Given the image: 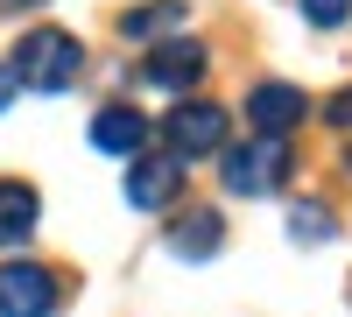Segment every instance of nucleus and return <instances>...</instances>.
Masks as SVG:
<instances>
[{"instance_id":"nucleus-10","label":"nucleus","mask_w":352,"mask_h":317,"mask_svg":"<svg viewBox=\"0 0 352 317\" xmlns=\"http://www.w3.org/2000/svg\"><path fill=\"white\" fill-rule=\"evenodd\" d=\"M36 219H43L36 190L28 184H0V247H21L28 233H36Z\"/></svg>"},{"instance_id":"nucleus-12","label":"nucleus","mask_w":352,"mask_h":317,"mask_svg":"<svg viewBox=\"0 0 352 317\" xmlns=\"http://www.w3.org/2000/svg\"><path fill=\"white\" fill-rule=\"evenodd\" d=\"M289 233L317 247V240H331L338 226H331V212H324V205H296V212H289Z\"/></svg>"},{"instance_id":"nucleus-13","label":"nucleus","mask_w":352,"mask_h":317,"mask_svg":"<svg viewBox=\"0 0 352 317\" xmlns=\"http://www.w3.org/2000/svg\"><path fill=\"white\" fill-rule=\"evenodd\" d=\"M352 14V0H303V21H317V28H338Z\"/></svg>"},{"instance_id":"nucleus-17","label":"nucleus","mask_w":352,"mask_h":317,"mask_svg":"<svg viewBox=\"0 0 352 317\" xmlns=\"http://www.w3.org/2000/svg\"><path fill=\"white\" fill-rule=\"evenodd\" d=\"M345 162H352V155H345Z\"/></svg>"},{"instance_id":"nucleus-5","label":"nucleus","mask_w":352,"mask_h":317,"mask_svg":"<svg viewBox=\"0 0 352 317\" xmlns=\"http://www.w3.org/2000/svg\"><path fill=\"white\" fill-rule=\"evenodd\" d=\"M176 190H184V162H176V155H134V169H127V205L162 212Z\"/></svg>"},{"instance_id":"nucleus-2","label":"nucleus","mask_w":352,"mask_h":317,"mask_svg":"<svg viewBox=\"0 0 352 317\" xmlns=\"http://www.w3.org/2000/svg\"><path fill=\"white\" fill-rule=\"evenodd\" d=\"M219 177H226L232 197H268V190H282L289 184V141L261 134V141H247V149H226Z\"/></svg>"},{"instance_id":"nucleus-9","label":"nucleus","mask_w":352,"mask_h":317,"mask_svg":"<svg viewBox=\"0 0 352 317\" xmlns=\"http://www.w3.org/2000/svg\"><path fill=\"white\" fill-rule=\"evenodd\" d=\"M219 240H226V219L219 212H184L169 226V254H184V261H204V254H219Z\"/></svg>"},{"instance_id":"nucleus-7","label":"nucleus","mask_w":352,"mask_h":317,"mask_svg":"<svg viewBox=\"0 0 352 317\" xmlns=\"http://www.w3.org/2000/svg\"><path fill=\"white\" fill-rule=\"evenodd\" d=\"M303 106H310V99L296 92V85H254V92H247V120H254L261 134H275V141H282L289 127L303 120Z\"/></svg>"},{"instance_id":"nucleus-11","label":"nucleus","mask_w":352,"mask_h":317,"mask_svg":"<svg viewBox=\"0 0 352 317\" xmlns=\"http://www.w3.org/2000/svg\"><path fill=\"white\" fill-rule=\"evenodd\" d=\"M176 21H184V0H155V8H127V14H120V28H127L134 43H148V36H169Z\"/></svg>"},{"instance_id":"nucleus-15","label":"nucleus","mask_w":352,"mask_h":317,"mask_svg":"<svg viewBox=\"0 0 352 317\" xmlns=\"http://www.w3.org/2000/svg\"><path fill=\"white\" fill-rule=\"evenodd\" d=\"M8 99H14V71L0 64V113H8Z\"/></svg>"},{"instance_id":"nucleus-16","label":"nucleus","mask_w":352,"mask_h":317,"mask_svg":"<svg viewBox=\"0 0 352 317\" xmlns=\"http://www.w3.org/2000/svg\"><path fill=\"white\" fill-rule=\"evenodd\" d=\"M14 8H36V0H14Z\"/></svg>"},{"instance_id":"nucleus-4","label":"nucleus","mask_w":352,"mask_h":317,"mask_svg":"<svg viewBox=\"0 0 352 317\" xmlns=\"http://www.w3.org/2000/svg\"><path fill=\"white\" fill-rule=\"evenodd\" d=\"M56 268L43 261H8L0 268V317H50L56 310Z\"/></svg>"},{"instance_id":"nucleus-14","label":"nucleus","mask_w":352,"mask_h":317,"mask_svg":"<svg viewBox=\"0 0 352 317\" xmlns=\"http://www.w3.org/2000/svg\"><path fill=\"white\" fill-rule=\"evenodd\" d=\"M331 120H338V127H345V134H352V85H345V92H338V99H331Z\"/></svg>"},{"instance_id":"nucleus-6","label":"nucleus","mask_w":352,"mask_h":317,"mask_svg":"<svg viewBox=\"0 0 352 317\" xmlns=\"http://www.w3.org/2000/svg\"><path fill=\"white\" fill-rule=\"evenodd\" d=\"M204 64H212V56H204L197 43H155L148 64H141V78L162 85V92H190V85L204 78Z\"/></svg>"},{"instance_id":"nucleus-1","label":"nucleus","mask_w":352,"mask_h":317,"mask_svg":"<svg viewBox=\"0 0 352 317\" xmlns=\"http://www.w3.org/2000/svg\"><path fill=\"white\" fill-rule=\"evenodd\" d=\"M14 85H28V92H64V85H78L85 71V50L78 36H64V28H28V36L14 43Z\"/></svg>"},{"instance_id":"nucleus-3","label":"nucleus","mask_w":352,"mask_h":317,"mask_svg":"<svg viewBox=\"0 0 352 317\" xmlns=\"http://www.w3.org/2000/svg\"><path fill=\"white\" fill-rule=\"evenodd\" d=\"M162 141H169V155H219V149H226V106H212V99L169 106Z\"/></svg>"},{"instance_id":"nucleus-8","label":"nucleus","mask_w":352,"mask_h":317,"mask_svg":"<svg viewBox=\"0 0 352 317\" xmlns=\"http://www.w3.org/2000/svg\"><path fill=\"white\" fill-rule=\"evenodd\" d=\"M141 141H148V120H141L134 106L92 113V149H106V155H141Z\"/></svg>"}]
</instances>
